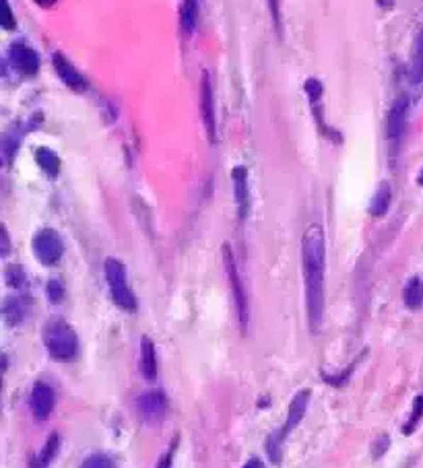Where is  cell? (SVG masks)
Wrapping results in <instances>:
<instances>
[{
	"mask_svg": "<svg viewBox=\"0 0 423 468\" xmlns=\"http://www.w3.org/2000/svg\"><path fill=\"white\" fill-rule=\"evenodd\" d=\"M201 114L203 122L209 135V141L217 142V120H215V95H213L211 79L207 72H203V83H201Z\"/></svg>",
	"mask_w": 423,
	"mask_h": 468,
	"instance_id": "9",
	"label": "cell"
},
{
	"mask_svg": "<svg viewBox=\"0 0 423 468\" xmlns=\"http://www.w3.org/2000/svg\"><path fill=\"white\" fill-rule=\"evenodd\" d=\"M6 254H9V234L2 227V256H6Z\"/></svg>",
	"mask_w": 423,
	"mask_h": 468,
	"instance_id": "30",
	"label": "cell"
},
{
	"mask_svg": "<svg viewBox=\"0 0 423 468\" xmlns=\"http://www.w3.org/2000/svg\"><path fill=\"white\" fill-rule=\"evenodd\" d=\"M44 347L56 361H72L79 353V338L67 322H50L44 328Z\"/></svg>",
	"mask_w": 423,
	"mask_h": 468,
	"instance_id": "2",
	"label": "cell"
},
{
	"mask_svg": "<svg viewBox=\"0 0 423 468\" xmlns=\"http://www.w3.org/2000/svg\"><path fill=\"white\" fill-rule=\"evenodd\" d=\"M81 468H116V467H114V462H112L106 454H94V456H89V458L83 460Z\"/></svg>",
	"mask_w": 423,
	"mask_h": 468,
	"instance_id": "24",
	"label": "cell"
},
{
	"mask_svg": "<svg viewBox=\"0 0 423 468\" xmlns=\"http://www.w3.org/2000/svg\"><path fill=\"white\" fill-rule=\"evenodd\" d=\"M223 264H225V273H227L230 287H232V293H234V302L235 309H237L239 324H242V328H246L248 320H250V307H248V299H246L244 282H242V277H239L237 266H235L234 252H232V248H230L227 244L223 246Z\"/></svg>",
	"mask_w": 423,
	"mask_h": 468,
	"instance_id": "4",
	"label": "cell"
},
{
	"mask_svg": "<svg viewBox=\"0 0 423 468\" xmlns=\"http://www.w3.org/2000/svg\"><path fill=\"white\" fill-rule=\"evenodd\" d=\"M58 445H60V438H58V433H52L50 438H47L46 445H44V450L35 456V460L31 462V468H47L50 467V462L56 458V454H58Z\"/></svg>",
	"mask_w": 423,
	"mask_h": 468,
	"instance_id": "19",
	"label": "cell"
},
{
	"mask_svg": "<svg viewBox=\"0 0 423 468\" xmlns=\"http://www.w3.org/2000/svg\"><path fill=\"white\" fill-rule=\"evenodd\" d=\"M269 8H271L273 23L277 27V31L281 33V8H279V0H269Z\"/></svg>",
	"mask_w": 423,
	"mask_h": 468,
	"instance_id": "28",
	"label": "cell"
},
{
	"mask_svg": "<svg viewBox=\"0 0 423 468\" xmlns=\"http://www.w3.org/2000/svg\"><path fill=\"white\" fill-rule=\"evenodd\" d=\"M232 184H234V196L237 215L244 221L250 212V188H248V169L242 165H235L232 169Z\"/></svg>",
	"mask_w": 423,
	"mask_h": 468,
	"instance_id": "10",
	"label": "cell"
},
{
	"mask_svg": "<svg viewBox=\"0 0 423 468\" xmlns=\"http://www.w3.org/2000/svg\"><path fill=\"white\" fill-rule=\"evenodd\" d=\"M54 402H56L54 388L50 384H46V382H35L33 388H31V394H29V409H31L33 417L44 421L46 417L52 415Z\"/></svg>",
	"mask_w": 423,
	"mask_h": 468,
	"instance_id": "8",
	"label": "cell"
},
{
	"mask_svg": "<svg viewBox=\"0 0 423 468\" xmlns=\"http://www.w3.org/2000/svg\"><path fill=\"white\" fill-rule=\"evenodd\" d=\"M308 404H310V392L308 390H302V392H298L293 400H291V404H289V411H287V423H285V427H283V431L285 433H289L291 429H295L302 419H304V415H306L308 411Z\"/></svg>",
	"mask_w": 423,
	"mask_h": 468,
	"instance_id": "13",
	"label": "cell"
},
{
	"mask_svg": "<svg viewBox=\"0 0 423 468\" xmlns=\"http://www.w3.org/2000/svg\"><path fill=\"white\" fill-rule=\"evenodd\" d=\"M137 413L145 423L162 421V417L167 413V396L159 390L145 392L137 398Z\"/></svg>",
	"mask_w": 423,
	"mask_h": 468,
	"instance_id": "6",
	"label": "cell"
},
{
	"mask_svg": "<svg viewBox=\"0 0 423 468\" xmlns=\"http://www.w3.org/2000/svg\"><path fill=\"white\" fill-rule=\"evenodd\" d=\"M52 62H54V69L58 72V76H60L71 89H74V91H85V89H87V79L74 69V64H72L64 54L56 52V54L52 56Z\"/></svg>",
	"mask_w": 423,
	"mask_h": 468,
	"instance_id": "12",
	"label": "cell"
},
{
	"mask_svg": "<svg viewBox=\"0 0 423 468\" xmlns=\"http://www.w3.org/2000/svg\"><path fill=\"white\" fill-rule=\"evenodd\" d=\"M382 2H384V4H388V2H393V0H382Z\"/></svg>",
	"mask_w": 423,
	"mask_h": 468,
	"instance_id": "34",
	"label": "cell"
},
{
	"mask_svg": "<svg viewBox=\"0 0 423 468\" xmlns=\"http://www.w3.org/2000/svg\"><path fill=\"white\" fill-rule=\"evenodd\" d=\"M103 270H106V281H108L114 304L122 307L124 312H137V297H135L132 289L128 287L124 264L116 258H108L103 264Z\"/></svg>",
	"mask_w": 423,
	"mask_h": 468,
	"instance_id": "3",
	"label": "cell"
},
{
	"mask_svg": "<svg viewBox=\"0 0 423 468\" xmlns=\"http://www.w3.org/2000/svg\"><path fill=\"white\" fill-rule=\"evenodd\" d=\"M176 445H178V440H174L169 447L164 452V456L159 458L157 467L155 468H171V462H174V452H176Z\"/></svg>",
	"mask_w": 423,
	"mask_h": 468,
	"instance_id": "27",
	"label": "cell"
},
{
	"mask_svg": "<svg viewBox=\"0 0 423 468\" xmlns=\"http://www.w3.org/2000/svg\"><path fill=\"white\" fill-rule=\"evenodd\" d=\"M198 21V2L196 0H184L180 8V31L184 35H190Z\"/></svg>",
	"mask_w": 423,
	"mask_h": 468,
	"instance_id": "16",
	"label": "cell"
},
{
	"mask_svg": "<svg viewBox=\"0 0 423 468\" xmlns=\"http://www.w3.org/2000/svg\"><path fill=\"white\" fill-rule=\"evenodd\" d=\"M417 182H419V186H423V169L419 171V178H417Z\"/></svg>",
	"mask_w": 423,
	"mask_h": 468,
	"instance_id": "33",
	"label": "cell"
},
{
	"mask_svg": "<svg viewBox=\"0 0 423 468\" xmlns=\"http://www.w3.org/2000/svg\"><path fill=\"white\" fill-rule=\"evenodd\" d=\"M402 299L409 309H422L423 307V281L419 277H413L407 282L405 291H402Z\"/></svg>",
	"mask_w": 423,
	"mask_h": 468,
	"instance_id": "17",
	"label": "cell"
},
{
	"mask_svg": "<svg viewBox=\"0 0 423 468\" xmlns=\"http://www.w3.org/2000/svg\"><path fill=\"white\" fill-rule=\"evenodd\" d=\"M409 79L415 85L423 83V29L415 40V52H413V60L409 67Z\"/></svg>",
	"mask_w": 423,
	"mask_h": 468,
	"instance_id": "20",
	"label": "cell"
},
{
	"mask_svg": "<svg viewBox=\"0 0 423 468\" xmlns=\"http://www.w3.org/2000/svg\"><path fill=\"white\" fill-rule=\"evenodd\" d=\"M11 62L25 76H33L35 72L40 71V56H38V52L33 47L27 46V44H23V42L11 46Z\"/></svg>",
	"mask_w": 423,
	"mask_h": 468,
	"instance_id": "11",
	"label": "cell"
},
{
	"mask_svg": "<svg viewBox=\"0 0 423 468\" xmlns=\"http://www.w3.org/2000/svg\"><path fill=\"white\" fill-rule=\"evenodd\" d=\"M6 281H9V285H13V287H21L25 282V273L21 266H9L6 268Z\"/></svg>",
	"mask_w": 423,
	"mask_h": 468,
	"instance_id": "25",
	"label": "cell"
},
{
	"mask_svg": "<svg viewBox=\"0 0 423 468\" xmlns=\"http://www.w3.org/2000/svg\"><path fill=\"white\" fill-rule=\"evenodd\" d=\"M285 435H287V433L281 429V431L273 433V435L266 440V452H269V456H271L273 462H279V460H281V447Z\"/></svg>",
	"mask_w": 423,
	"mask_h": 468,
	"instance_id": "22",
	"label": "cell"
},
{
	"mask_svg": "<svg viewBox=\"0 0 423 468\" xmlns=\"http://www.w3.org/2000/svg\"><path fill=\"white\" fill-rule=\"evenodd\" d=\"M242 468H264V467H262V462H260L259 458H250V460H248Z\"/></svg>",
	"mask_w": 423,
	"mask_h": 468,
	"instance_id": "31",
	"label": "cell"
},
{
	"mask_svg": "<svg viewBox=\"0 0 423 468\" xmlns=\"http://www.w3.org/2000/svg\"><path fill=\"white\" fill-rule=\"evenodd\" d=\"M407 118H409V97L400 95L390 108L388 124H386V135H388V141L393 147H399L400 139L405 135V128H407Z\"/></svg>",
	"mask_w": 423,
	"mask_h": 468,
	"instance_id": "7",
	"label": "cell"
},
{
	"mask_svg": "<svg viewBox=\"0 0 423 468\" xmlns=\"http://www.w3.org/2000/svg\"><path fill=\"white\" fill-rule=\"evenodd\" d=\"M33 2H38V4H40L42 8H50V6H54V4H56L58 0H33Z\"/></svg>",
	"mask_w": 423,
	"mask_h": 468,
	"instance_id": "32",
	"label": "cell"
},
{
	"mask_svg": "<svg viewBox=\"0 0 423 468\" xmlns=\"http://www.w3.org/2000/svg\"><path fill=\"white\" fill-rule=\"evenodd\" d=\"M141 372L147 382H155V377H157V355H155V345L149 336H142L141 341Z\"/></svg>",
	"mask_w": 423,
	"mask_h": 468,
	"instance_id": "14",
	"label": "cell"
},
{
	"mask_svg": "<svg viewBox=\"0 0 423 468\" xmlns=\"http://www.w3.org/2000/svg\"><path fill=\"white\" fill-rule=\"evenodd\" d=\"M304 281H306V307L310 330L318 332L325 318V277H327V244L320 225H310L302 239Z\"/></svg>",
	"mask_w": 423,
	"mask_h": 468,
	"instance_id": "1",
	"label": "cell"
},
{
	"mask_svg": "<svg viewBox=\"0 0 423 468\" xmlns=\"http://www.w3.org/2000/svg\"><path fill=\"white\" fill-rule=\"evenodd\" d=\"M47 297H50V302H60L62 299V295H64V289H62V282L60 281H50L47 282Z\"/></svg>",
	"mask_w": 423,
	"mask_h": 468,
	"instance_id": "26",
	"label": "cell"
},
{
	"mask_svg": "<svg viewBox=\"0 0 423 468\" xmlns=\"http://www.w3.org/2000/svg\"><path fill=\"white\" fill-rule=\"evenodd\" d=\"M33 252L46 266H54L64 254V244L54 229H40L33 237Z\"/></svg>",
	"mask_w": 423,
	"mask_h": 468,
	"instance_id": "5",
	"label": "cell"
},
{
	"mask_svg": "<svg viewBox=\"0 0 423 468\" xmlns=\"http://www.w3.org/2000/svg\"><path fill=\"white\" fill-rule=\"evenodd\" d=\"M35 161H38V165L46 171L50 178H56V176H58V171H60V159H58V155H56L54 151H50L47 147H40V149L35 151Z\"/></svg>",
	"mask_w": 423,
	"mask_h": 468,
	"instance_id": "18",
	"label": "cell"
},
{
	"mask_svg": "<svg viewBox=\"0 0 423 468\" xmlns=\"http://www.w3.org/2000/svg\"><path fill=\"white\" fill-rule=\"evenodd\" d=\"M2 314H4V320H6L11 326L19 324V322L23 320V304H21V299H19V297H9V299L4 302Z\"/></svg>",
	"mask_w": 423,
	"mask_h": 468,
	"instance_id": "21",
	"label": "cell"
},
{
	"mask_svg": "<svg viewBox=\"0 0 423 468\" xmlns=\"http://www.w3.org/2000/svg\"><path fill=\"white\" fill-rule=\"evenodd\" d=\"M4 11H6V15H4V29H13V13H11V6H9V2L4 0Z\"/></svg>",
	"mask_w": 423,
	"mask_h": 468,
	"instance_id": "29",
	"label": "cell"
},
{
	"mask_svg": "<svg viewBox=\"0 0 423 468\" xmlns=\"http://www.w3.org/2000/svg\"><path fill=\"white\" fill-rule=\"evenodd\" d=\"M423 415V396H417L415 398V402H413V411H411V417H409V421H407V425H405V433H411L415 427H417V423H419V419H422Z\"/></svg>",
	"mask_w": 423,
	"mask_h": 468,
	"instance_id": "23",
	"label": "cell"
},
{
	"mask_svg": "<svg viewBox=\"0 0 423 468\" xmlns=\"http://www.w3.org/2000/svg\"><path fill=\"white\" fill-rule=\"evenodd\" d=\"M390 200H393V190H390V184H388V182H382V184L378 186L374 198H372V205H370L372 217H384V215L388 212Z\"/></svg>",
	"mask_w": 423,
	"mask_h": 468,
	"instance_id": "15",
	"label": "cell"
}]
</instances>
